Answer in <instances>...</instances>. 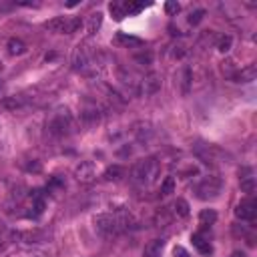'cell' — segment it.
I'll list each match as a JSON object with an SVG mask.
<instances>
[{
  "instance_id": "cell-1",
  "label": "cell",
  "mask_w": 257,
  "mask_h": 257,
  "mask_svg": "<svg viewBox=\"0 0 257 257\" xmlns=\"http://www.w3.org/2000/svg\"><path fill=\"white\" fill-rule=\"evenodd\" d=\"M133 225L135 219L127 209H119L115 213H101L95 217V227L104 237H117L123 231H128Z\"/></svg>"
},
{
  "instance_id": "cell-2",
  "label": "cell",
  "mask_w": 257,
  "mask_h": 257,
  "mask_svg": "<svg viewBox=\"0 0 257 257\" xmlns=\"http://www.w3.org/2000/svg\"><path fill=\"white\" fill-rule=\"evenodd\" d=\"M161 175V163L157 157H147L135 163L133 171H131V177L135 183L139 185H153Z\"/></svg>"
},
{
  "instance_id": "cell-3",
  "label": "cell",
  "mask_w": 257,
  "mask_h": 257,
  "mask_svg": "<svg viewBox=\"0 0 257 257\" xmlns=\"http://www.w3.org/2000/svg\"><path fill=\"white\" fill-rule=\"evenodd\" d=\"M73 127H75V121H73V115L69 109H56L51 119L47 121V131L51 137H67L73 133Z\"/></svg>"
},
{
  "instance_id": "cell-4",
  "label": "cell",
  "mask_w": 257,
  "mask_h": 257,
  "mask_svg": "<svg viewBox=\"0 0 257 257\" xmlns=\"http://www.w3.org/2000/svg\"><path fill=\"white\" fill-rule=\"evenodd\" d=\"M223 189V181L221 177L217 175H209V177H203L195 187H193V191H195V195L203 201H209V199H215L219 193Z\"/></svg>"
},
{
  "instance_id": "cell-5",
  "label": "cell",
  "mask_w": 257,
  "mask_h": 257,
  "mask_svg": "<svg viewBox=\"0 0 257 257\" xmlns=\"http://www.w3.org/2000/svg\"><path fill=\"white\" fill-rule=\"evenodd\" d=\"M49 30L58 32V34H73L80 26V18H69V16H56L45 25Z\"/></svg>"
},
{
  "instance_id": "cell-6",
  "label": "cell",
  "mask_w": 257,
  "mask_h": 257,
  "mask_svg": "<svg viewBox=\"0 0 257 257\" xmlns=\"http://www.w3.org/2000/svg\"><path fill=\"white\" fill-rule=\"evenodd\" d=\"M197 155H199V159H201L203 163H207V165L227 163V161H225L227 155L221 151L219 147H215V145H203V147H199V149H197Z\"/></svg>"
},
{
  "instance_id": "cell-7",
  "label": "cell",
  "mask_w": 257,
  "mask_h": 257,
  "mask_svg": "<svg viewBox=\"0 0 257 257\" xmlns=\"http://www.w3.org/2000/svg\"><path fill=\"white\" fill-rule=\"evenodd\" d=\"M159 91H161V77H159L157 73H147V75L139 80L137 95L151 97V95H157Z\"/></svg>"
},
{
  "instance_id": "cell-8",
  "label": "cell",
  "mask_w": 257,
  "mask_h": 257,
  "mask_svg": "<svg viewBox=\"0 0 257 257\" xmlns=\"http://www.w3.org/2000/svg\"><path fill=\"white\" fill-rule=\"evenodd\" d=\"M235 217L241 221H255L257 217V201L253 197L243 199L237 207H235Z\"/></svg>"
},
{
  "instance_id": "cell-9",
  "label": "cell",
  "mask_w": 257,
  "mask_h": 257,
  "mask_svg": "<svg viewBox=\"0 0 257 257\" xmlns=\"http://www.w3.org/2000/svg\"><path fill=\"white\" fill-rule=\"evenodd\" d=\"M75 177L78 183H93L97 179V167L93 161H80L77 167H75Z\"/></svg>"
},
{
  "instance_id": "cell-10",
  "label": "cell",
  "mask_w": 257,
  "mask_h": 257,
  "mask_svg": "<svg viewBox=\"0 0 257 257\" xmlns=\"http://www.w3.org/2000/svg\"><path fill=\"white\" fill-rule=\"evenodd\" d=\"M103 117V109H101V104L95 103V101H87L82 106V111H80V119L87 123V125H95L99 123Z\"/></svg>"
},
{
  "instance_id": "cell-11",
  "label": "cell",
  "mask_w": 257,
  "mask_h": 257,
  "mask_svg": "<svg viewBox=\"0 0 257 257\" xmlns=\"http://www.w3.org/2000/svg\"><path fill=\"white\" fill-rule=\"evenodd\" d=\"M91 60H93V54L87 47H78L73 54V67L75 71H87L91 67Z\"/></svg>"
},
{
  "instance_id": "cell-12",
  "label": "cell",
  "mask_w": 257,
  "mask_h": 257,
  "mask_svg": "<svg viewBox=\"0 0 257 257\" xmlns=\"http://www.w3.org/2000/svg\"><path fill=\"white\" fill-rule=\"evenodd\" d=\"M239 175H241V191L247 193L249 197H253V193H255V177H253V169L249 167H243L239 171Z\"/></svg>"
},
{
  "instance_id": "cell-13",
  "label": "cell",
  "mask_w": 257,
  "mask_h": 257,
  "mask_svg": "<svg viewBox=\"0 0 257 257\" xmlns=\"http://www.w3.org/2000/svg\"><path fill=\"white\" fill-rule=\"evenodd\" d=\"M12 239L20 241V243H38V241L45 239V233H40V231H14Z\"/></svg>"
},
{
  "instance_id": "cell-14",
  "label": "cell",
  "mask_w": 257,
  "mask_h": 257,
  "mask_svg": "<svg viewBox=\"0 0 257 257\" xmlns=\"http://www.w3.org/2000/svg\"><path fill=\"white\" fill-rule=\"evenodd\" d=\"M255 77H257V67L255 64H247V67H243V69H237V73L233 75L231 80H235V82H251V80H255Z\"/></svg>"
},
{
  "instance_id": "cell-15",
  "label": "cell",
  "mask_w": 257,
  "mask_h": 257,
  "mask_svg": "<svg viewBox=\"0 0 257 257\" xmlns=\"http://www.w3.org/2000/svg\"><path fill=\"white\" fill-rule=\"evenodd\" d=\"M191 241H193V247H195L201 255H209V253H211V243L203 237L201 233H193V235H191Z\"/></svg>"
},
{
  "instance_id": "cell-16",
  "label": "cell",
  "mask_w": 257,
  "mask_h": 257,
  "mask_svg": "<svg viewBox=\"0 0 257 257\" xmlns=\"http://www.w3.org/2000/svg\"><path fill=\"white\" fill-rule=\"evenodd\" d=\"M165 247V241L163 239H153L145 245V251H143V257H161V251Z\"/></svg>"
},
{
  "instance_id": "cell-17",
  "label": "cell",
  "mask_w": 257,
  "mask_h": 257,
  "mask_svg": "<svg viewBox=\"0 0 257 257\" xmlns=\"http://www.w3.org/2000/svg\"><path fill=\"white\" fill-rule=\"evenodd\" d=\"M125 167H121V165H111V167H106V171H104V179L106 181H121L123 177H125Z\"/></svg>"
},
{
  "instance_id": "cell-18",
  "label": "cell",
  "mask_w": 257,
  "mask_h": 257,
  "mask_svg": "<svg viewBox=\"0 0 257 257\" xmlns=\"http://www.w3.org/2000/svg\"><path fill=\"white\" fill-rule=\"evenodd\" d=\"M215 221H217V213H215V209H203V211L199 213V223H201L203 227H211Z\"/></svg>"
},
{
  "instance_id": "cell-19",
  "label": "cell",
  "mask_w": 257,
  "mask_h": 257,
  "mask_svg": "<svg viewBox=\"0 0 257 257\" xmlns=\"http://www.w3.org/2000/svg\"><path fill=\"white\" fill-rule=\"evenodd\" d=\"M101 25H103V12H93L89 16V25H87L89 34H97V30L101 28Z\"/></svg>"
},
{
  "instance_id": "cell-20",
  "label": "cell",
  "mask_w": 257,
  "mask_h": 257,
  "mask_svg": "<svg viewBox=\"0 0 257 257\" xmlns=\"http://www.w3.org/2000/svg\"><path fill=\"white\" fill-rule=\"evenodd\" d=\"M2 104H4V109H8V111H16V109H23L25 106V99L23 97H6L4 101H2Z\"/></svg>"
},
{
  "instance_id": "cell-21",
  "label": "cell",
  "mask_w": 257,
  "mask_h": 257,
  "mask_svg": "<svg viewBox=\"0 0 257 257\" xmlns=\"http://www.w3.org/2000/svg\"><path fill=\"white\" fill-rule=\"evenodd\" d=\"M123 6H125V14L127 16H135V14H139L145 8L143 2H133V0H123Z\"/></svg>"
},
{
  "instance_id": "cell-22",
  "label": "cell",
  "mask_w": 257,
  "mask_h": 257,
  "mask_svg": "<svg viewBox=\"0 0 257 257\" xmlns=\"http://www.w3.org/2000/svg\"><path fill=\"white\" fill-rule=\"evenodd\" d=\"M173 211H175L177 217H183V219L189 217V213H191V211H189V203H187L185 199H177V201L173 203Z\"/></svg>"
},
{
  "instance_id": "cell-23",
  "label": "cell",
  "mask_w": 257,
  "mask_h": 257,
  "mask_svg": "<svg viewBox=\"0 0 257 257\" xmlns=\"http://www.w3.org/2000/svg\"><path fill=\"white\" fill-rule=\"evenodd\" d=\"M8 51H10V54H23L26 51V45L20 38H10L8 40Z\"/></svg>"
},
{
  "instance_id": "cell-24",
  "label": "cell",
  "mask_w": 257,
  "mask_h": 257,
  "mask_svg": "<svg viewBox=\"0 0 257 257\" xmlns=\"http://www.w3.org/2000/svg\"><path fill=\"white\" fill-rule=\"evenodd\" d=\"M109 10H111V14H113L115 20H123V18L127 16V14H125L123 2H111V4H109Z\"/></svg>"
},
{
  "instance_id": "cell-25",
  "label": "cell",
  "mask_w": 257,
  "mask_h": 257,
  "mask_svg": "<svg viewBox=\"0 0 257 257\" xmlns=\"http://www.w3.org/2000/svg\"><path fill=\"white\" fill-rule=\"evenodd\" d=\"M117 40H119V42H123L125 47H141V45H143V40H141V38H135V36H127V34H123V32L117 36Z\"/></svg>"
},
{
  "instance_id": "cell-26",
  "label": "cell",
  "mask_w": 257,
  "mask_h": 257,
  "mask_svg": "<svg viewBox=\"0 0 257 257\" xmlns=\"http://www.w3.org/2000/svg\"><path fill=\"white\" fill-rule=\"evenodd\" d=\"M175 191V177H165L161 183V195H171Z\"/></svg>"
},
{
  "instance_id": "cell-27",
  "label": "cell",
  "mask_w": 257,
  "mask_h": 257,
  "mask_svg": "<svg viewBox=\"0 0 257 257\" xmlns=\"http://www.w3.org/2000/svg\"><path fill=\"white\" fill-rule=\"evenodd\" d=\"M231 45H233V38H231L229 34L219 36V40H217V49H219L221 52H227V51L231 49Z\"/></svg>"
},
{
  "instance_id": "cell-28",
  "label": "cell",
  "mask_w": 257,
  "mask_h": 257,
  "mask_svg": "<svg viewBox=\"0 0 257 257\" xmlns=\"http://www.w3.org/2000/svg\"><path fill=\"white\" fill-rule=\"evenodd\" d=\"M203 16H205V10H203V8H197L195 12H191V14H189V25H193V26L199 25L201 20H203Z\"/></svg>"
},
{
  "instance_id": "cell-29",
  "label": "cell",
  "mask_w": 257,
  "mask_h": 257,
  "mask_svg": "<svg viewBox=\"0 0 257 257\" xmlns=\"http://www.w3.org/2000/svg\"><path fill=\"white\" fill-rule=\"evenodd\" d=\"M135 60L141 62V64H151V62H153V52H151V51H145V52L137 54Z\"/></svg>"
},
{
  "instance_id": "cell-30",
  "label": "cell",
  "mask_w": 257,
  "mask_h": 257,
  "mask_svg": "<svg viewBox=\"0 0 257 257\" xmlns=\"http://www.w3.org/2000/svg\"><path fill=\"white\" fill-rule=\"evenodd\" d=\"M165 10H167V14L175 16V14L181 10V4H179V2H175V0H171V2H167V4H165Z\"/></svg>"
},
{
  "instance_id": "cell-31",
  "label": "cell",
  "mask_w": 257,
  "mask_h": 257,
  "mask_svg": "<svg viewBox=\"0 0 257 257\" xmlns=\"http://www.w3.org/2000/svg\"><path fill=\"white\" fill-rule=\"evenodd\" d=\"M155 221H157V225H167V223L171 221V217L167 215V209H161V211L157 213V217H155Z\"/></svg>"
},
{
  "instance_id": "cell-32",
  "label": "cell",
  "mask_w": 257,
  "mask_h": 257,
  "mask_svg": "<svg viewBox=\"0 0 257 257\" xmlns=\"http://www.w3.org/2000/svg\"><path fill=\"white\" fill-rule=\"evenodd\" d=\"M23 167H25V171H28V173H40V169H42L38 161H32V163H25Z\"/></svg>"
},
{
  "instance_id": "cell-33",
  "label": "cell",
  "mask_w": 257,
  "mask_h": 257,
  "mask_svg": "<svg viewBox=\"0 0 257 257\" xmlns=\"http://www.w3.org/2000/svg\"><path fill=\"white\" fill-rule=\"evenodd\" d=\"M189 84H191V69L183 71V91L189 93Z\"/></svg>"
},
{
  "instance_id": "cell-34",
  "label": "cell",
  "mask_w": 257,
  "mask_h": 257,
  "mask_svg": "<svg viewBox=\"0 0 257 257\" xmlns=\"http://www.w3.org/2000/svg\"><path fill=\"white\" fill-rule=\"evenodd\" d=\"M173 255H175V257H191L189 251H187L185 247H181V245H177V247L173 249Z\"/></svg>"
},
{
  "instance_id": "cell-35",
  "label": "cell",
  "mask_w": 257,
  "mask_h": 257,
  "mask_svg": "<svg viewBox=\"0 0 257 257\" xmlns=\"http://www.w3.org/2000/svg\"><path fill=\"white\" fill-rule=\"evenodd\" d=\"M171 54H173L175 58H183V54H185V47H183V45L173 47V52H171Z\"/></svg>"
}]
</instances>
